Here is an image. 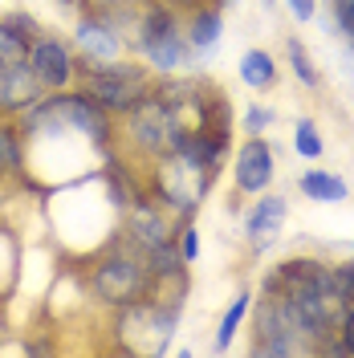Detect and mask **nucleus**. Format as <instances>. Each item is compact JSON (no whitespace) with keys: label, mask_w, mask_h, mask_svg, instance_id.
Returning a JSON list of instances; mask_svg holds the SVG:
<instances>
[{"label":"nucleus","mask_w":354,"mask_h":358,"mask_svg":"<svg viewBox=\"0 0 354 358\" xmlns=\"http://www.w3.org/2000/svg\"><path fill=\"white\" fill-rule=\"evenodd\" d=\"M127 49L155 78H176L183 69H192V53L183 37V8L167 0H143L127 24Z\"/></svg>","instance_id":"1"},{"label":"nucleus","mask_w":354,"mask_h":358,"mask_svg":"<svg viewBox=\"0 0 354 358\" xmlns=\"http://www.w3.org/2000/svg\"><path fill=\"white\" fill-rule=\"evenodd\" d=\"M86 281H90V297L94 301H102L106 310H127L134 301L151 297L155 268H151V261L139 248L118 236L102 252H94V261L86 268Z\"/></svg>","instance_id":"2"},{"label":"nucleus","mask_w":354,"mask_h":358,"mask_svg":"<svg viewBox=\"0 0 354 358\" xmlns=\"http://www.w3.org/2000/svg\"><path fill=\"white\" fill-rule=\"evenodd\" d=\"M155 73L143 66L139 57H118V62H102V66H82V78H78V90L94 98L102 110L111 114L114 122L122 114H131L151 90H155Z\"/></svg>","instance_id":"3"},{"label":"nucleus","mask_w":354,"mask_h":358,"mask_svg":"<svg viewBox=\"0 0 354 358\" xmlns=\"http://www.w3.org/2000/svg\"><path fill=\"white\" fill-rule=\"evenodd\" d=\"M29 69L37 78V86L45 94H57V90H73L82 78V57L69 37L62 33H37L29 41Z\"/></svg>","instance_id":"4"},{"label":"nucleus","mask_w":354,"mask_h":358,"mask_svg":"<svg viewBox=\"0 0 354 358\" xmlns=\"http://www.w3.org/2000/svg\"><path fill=\"white\" fill-rule=\"evenodd\" d=\"M69 41L78 49L82 66H102V62L131 57V49H127V29L114 21V17H102V13H78Z\"/></svg>","instance_id":"5"},{"label":"nucleus","mask_w":354,"mask_h":358,"mask_svg":"<svg viewBox=\"0 0 354 358\" xmlns=\"http://www.w3.org/2000/svg\"><path fill=\"white\" fill-rule=\"evenodd\" d=\"M273 179H277V155H273L269 138L265 134H248L236 147V155H232V183H236V192L241 196H261V192L273 187Z\"/></svg>","instance_id":"6"},{"label":"nucleus","mask_w":354,"mask_h":358,"mask_svg":"<svg viewBox=\"0 0 354 358\" xmlns=\"http://www.w3.org/2000/svg\"><path fill=\"white\" fill-rule=\"evenodd\" d=\"M285 220H289V200L285 196H277V192L253 196V203H248V212H244V220H241L244 245L253 248V252H269V248L281 241Z\"/></svg>","instance_id":"7"},{"label":"nucleus","mask_w":354,"mask_h":358,"mask_svg":"<svg viewBox=\"0 0 354 358\" xmlns=\"http://www.w3.org/2000/svg\"><path fill=\"white\" fill-rule=\"evenodd\" d=\"M183 37H187V53H192V66H204L216 57V49L224 41V8L216 0H204L183 8Z\"/></svg>","instance_id":"8"},{"label":"nucleus","mask_w":354,"mask_h":358,"mask_svg":"<svg viewBox=\"0 0 354 358\" xmlns=\"http://www.w3.org/2000/svg\"><path fill=\"white\" fill-rule=\"evenodd\" d=\"M45 90L37 86L33 69H29V57L24 62H13V66H0V114H17L29 110Z\"/></svg>","instance_id":"9"},{"label":"nucleus","mask_w":354,"mask_h":358,"mask_svg":"<svg viewBox=\"0 0 354 358\" xmlns=\"http://www.w3.org/2000/svg\"><path fill=\"white\" fill-rule=\"evenodd\" d=\"M24 179V134L13 114H0V187Z\"/></svg>","instance_id":"10"},{"label":"nucleus","mask_w":354,"mask_h":358,"mask_svg":"<svg viewBox=\"0 0 354 358\" xmlns=\"http://www.w3.org/2000/svg\"><path fill=\"white\" fill-rule=\"evenodd\" d=\"M297 192L313 203H342L351 200V183L338 176V171H326V167H310L297 176Z\"/></svg>","instance_id":"11"},{"label":"nucleus","mask_w":354,"mask_h":358,"mask_svg":"<svg viewBox=\"0 0 354 358\" xmlns=\"http://www.w3.org/2000/svg\"><path fill=\"white\" fill-rule=\"evenodd\" d=\"M236 73L248 90H273L277 78H281V66L269 49H244L241 62H236Z\"/></svg>","instance_id":"12"},{"label":"nucleus","mask_w":354,"mask_h":358,"mask_svg":"<svg viewBox=\"0 0 354 358\" xmlns=\"http://www.w3.org/2000/svg\"><path fill=\"white\" fill-rule=\"evenodd\" d=\"M17 277H21V248L13 241V232L0 224V301L13 293Z\"/></svg>","instance_id":"13"},{"label":"nucleus","mask_w":354,"mask_h":358,"mask_svg":"<svg viewBox=\"0 0 354 358\" xmlns=\"http://www.w3.org/2000/svg\"><path fill=\"white\" fill-rule=\"evenodd\" d=\"M285 57H289L293 78H297L306 90H318V86H322V73H318V66H313L310 49L302 45V37H285Z\"/></svg>","instance_id":"14"},{"label":"nucleus","mask_w":354,"mask_h":358,"mask_svg":"<svg viewBox=\"0 0 354 358\" xmlns=\"http://www.w3.org/2000/svg\"><path fill=\"white\" fill-rule=\"evenodd\" d=\"M248 306H253V293H236L232 297V306L224 310V317H220V326H216V350H228L232 346V338L241 334V322L248 317Z\"/></svg>","instance_id":"15"},{"label":"nucleus","mask_w":354,"mask_h":358,"mask_svg":"<svg viewBox=\"0 0 354 358\" xmlns=\"http://www.w3.org/2000/svg\"><path fill=\"white\" fill-rule=\"evenodd\" d=\"M293 151L302 159H310V163L326 155V138H322V131H318L313 118H297V122H293Z\"/></svg>","instance_id":"16"},{"label":"nucleus","mask_w":354,"mask_h":358,"mask_svg":"<svg viewBox=\"0 0 354 358\" xmlns=\"http://www.w3.org/2000/svg\"><path fill=\"white\" fill-rule=\"evenodd\" d=\"M330 29L354 45V0H330Z\"/></svg>","instance_id":"17"},{"label":"nucleus","mask_w":354,"mask_h":358,"mask_svg":"<svg viewBox=\"0 0 354 358\" xmlns=\"http://www.w3.org/2000/svg\"><path fill=\"white\" fill-rule=\"evenodd\" d=\"M0 21L8 24V29H13L17 37H24V41H33L37 33H45L41 21H37L33 13H24V8H8V13H0Z\"/></svg>","instance_id":"18"},{"label":"nucleus","mask_w":354,"mask_h":358,"mask_svg":"<svg viewBox=\"0 0 354 358\" xmlns=\"http://www.w3.org/2000/svg\"><path fill=\"white\" fill-rule=\"evenodd\" d=\"M176 245H179V257H183V265H196L199 261V228L192 220H179L176 228Z\"/></svg>","instance_id":"19"},{"label":"nucleus","mask_w":354,"mask_h":358,"mask_svg":"<svg viewBox=\"0 0 354 358\" xmlns=\"http://www.w3.org/2000/svg\"><path fill=\"white\" fill-rule=\"evenodd\" d=\"M82 13H102V17H127L143 0H73Z\"/></svg>","instance_id":"20"},{"label":"nucleus","mask_w":354,"mask_h":358,"mask_svg":"<svg viewBox=\"0 0 354 358\" xmlns=\"http://www.w3.org/2000/svg\"><path fill=\"white\" fill-rule=\"evenodd\" d=\"M273 106H261V102H253L248 110H244V134H265L273 127Z\"/></svg>","instance_id":"21"},{"label":"nucleus","mask_w":354,"mask_h":358,"mask_svg":"<svg viewBox=\"0 0 354 358\" xmlns=\"http://www.w3.org/2000/svg\"><path fill=\"white\" fill-rule=\"evenodd\" d=\"M330 273H334V285H338V297L346 306H354V261H338V265H330Z\"/></svg>","instance_id":"22"},{"label":"nucleus","mask_w":354,"mask_h":358,"mask_svg":"<svg viewBox=\"0 0 354 358\" xmlns=\"http://www.w3.org/2000/svg\"><path fill=\"white\" fill-rule=\"evenodd\" d=\"M285 8L293 13V21H302V24H310L318 17V0H285Z\"/></svg>","instance_id":"23"},{"label":"nucleus","mask_w":354,"mask_h":358,"mask_svg":"<svg viewBox=\"0 0 354 358\" xmlns=\"http://www.w3.org/2000/svg\"><path fill=\"white\" fill-rule=\"evenodd\" d=\"M167 4H176V8H192V4H204V0H167Z\"/></svg>","instance_id":"24"},{"label":"nucleus","mask_w":354,"mask_h":358,"mask_svg":"<svg viewBox=\"0 0 354 358\" xmlns=\"http://www.w3.org/2000/svg\"><path fill=\"white\" fill-rule=\"evenodd\" d=\"M57 4H73V0H57Z\"/></svg>","instance_id":"25"},{"label":"nucleus","mask_w":354,"mask_h":358,"mask_svg":"<svg viewBox=\"0 0 354 358\" xmlns=\"http://www.w3.org/2000/svg\"><path fill=\"white\" fill-rule=\"evenodd\" d=\"M265 4H277V0H265Z\"/></svg>","instance_id":"26"}]
</instances>
